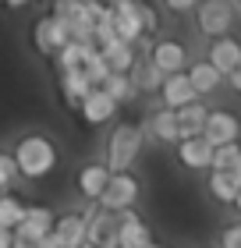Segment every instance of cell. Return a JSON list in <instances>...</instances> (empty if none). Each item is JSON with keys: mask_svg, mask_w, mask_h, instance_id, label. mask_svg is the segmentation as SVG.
Returning <instances> with one entry per match:
<instances>
[{"mask_svg": "<svg viewBox=\"0 0 241 248\" xmlns=\"http://www.w3.org/2000/svg\"><path fill=\"white\" fill-rule=\"evenodd\" d=\"M145 135H142V124L139 121H117L107 139V156H103V163L110 167V174H131L135 160L142 156L145 149Z\"/></svg>", "mask_w": 241, "mask_h": 248, "instance_id": "7a4b0ae2", "label": "cell"}, {"mask_svg": "<svg viewBox=\"0 0 241 248\" xmlns=\"http://www.w3.org/2000/svg\"><path fill=\"white\" fill-rule=\"evenodd\" d=\"M234 213H238V217H241V191H238V199H234V206H231Z\"/></svg>", "mask_w": 241, "mask_h": 248, "instance_id": "e575fe53", "label": "cell"}, {"mask_svg": "<svg viewBox=\"0 0 241 248\" xmlns=\"http://www.w3.org/2000/svg\"><path fill=\"white\" fill-rule=\"evenodd\" d=\"M53 223H57V213H53L50 206H43V202H36V206H29L25 220H21V227L15 231V238L39 248V245L53 234Z\"/></svg>", "mask_w": 241, "mask_h": 248, "instance_id": "8fae6325", "label": "cell"}, {"mask_svg": "<svg viewBox=\"0 0 241 248\" xmlns=\"http://www.w3.org/2000/svg\"><path fill=\"white\" fill-rule=\"evenodd\" d=\"M202 139L209 142L213 149L241 142V117L234 114V110H227V107H213V110H209V121H206Z\"/></svg>", "mask_w": 241, "mask_h": 248, "instance_id": "9c48e42d", "label": "cell"}, {"mask_svg": "<svg viewBox=\"0 0 241 248\" xmlns=\"http://www.w3.org/2000/svg\"><path fill=\"white\" fill-rule=\"evenodd\" d=\"M139 199H142V181H139V177H135V174H113L107 191H103V199H99V209L128 213V209L139 206Z\"/></svg>", "mask_w": 241, "mask_h": 248, "instance_id": "5b68a950", "label": "cell"}, {"mask_svg": "<svg viewBox=\"0 0 241 248\" xmlns=\"http://www.w3.org/2000/svg\"><path fill=\"white\" fill-rule=\"evenodd\" d=\"M18 163V174L25 177V181H47V177L57 170V163H61V149H57V142L50 135L43 131H29L21 135L15 142V149H11Z\"/></svg>", "mask_w": 241, "mask_h": 248, "instance_id": "6da1fadb", "label": "cell"}, {"mask_svg": "<svg viewBox=\"0 0 241 248\" xmlns=\"http://www.w3.org/2000/svg\"><path fill=\"white\" fill-rule=\"evenodd\" d=\"M142 135H145V142L149 145H174L177 149V142H181V128H177V114L174 110H163V107H156V110H149V114H142Z\"/></svg>", "mask_w": 241, "mask_h": 248, "instance_id": "ba28073f", "label": "cell"}, {"mask_svg": "<svg viewBox=\"0 0 241 248\" xmlns=\"http://www.w3.org/2000/svg\"><path fill=\"white\" fill-rule=\"evenodd\" d=\"M110 75H113V71L107 67V61H103V53L96 50L93 57H89V64H85V78H89V85H93V89H103V85H107V78H110Z\"/></svg>", "mask_w": 241, "mask_h": 248, "instance_id": "4316f807", "label": "cell"}, {"mask_svg": "<svg viewBox=\"0 0 241 248\" xmlns=\"http://www.w3.org/2000/svg\"><path fill=\"white\" fill-rule=\"evenodd\" d=\"M149 61H153L160 71L170 78V75H185L188 67H192L195 57H192V50H188L181 39L163 36V39H156V43H153V53H149Z\"/></svg>", "mask_w": 241, "mask_h": 248, "instance_id": "52a82bcc", "label": "cell"}, {"mask_svg": "<svg viewBox=\"0 0 241 248\" xmlns=\"http://www.w3.org/2000/svg\"><path fill=\"white\" fill-rule=\"evenodd\" d=\"M32 43H36V50L43 57H57L61 50L71 46V32H67V25L61 18H53L47 11V15H39L32 21Z\"/></svg>", "mask_w": 241, "mask_h": 248, "instance_id": "277c9868", "label": "cell"}, {"mask_svg": "<svg viewBox=\"0 0 241 248\" xmlns=\"http://www.w3.org/2000/svg\"><path fill=\"white\" fill-rule=\"evenodd\" d=\"M188 78H192V85H195V93H199V99H209L220 93V85L227 82V78L216 71V67L206 61V57H195L192 67H188Z\"/></svg>", "mask_w": 241, "mask_h": 248, "instance_id": "ac0fdd59", "label": "cell"}, {"mask_svg": "<svg viewBox=\"0 0 241 248\" xmlns=\"http://www.w3.org/2000/svg\"><path fill=\"white\" fill-rule=\"evenodd\" d=\"M96 53V46H82V43H71L67 50H61L53 57V67H57V75H71V71H85V64L89 57Z\"/></svg>", "mask_w": 241, "mask_h": 248, "instance_id": "603a6c76", "label": "cell"}, {"mask_svg": "<svg viewBox=\"0 0 241 248\" xmlns=\"http://www.w3.org/2000/svg\"><path fill=\"white\" fill-rule=\"evenodd\" d=\"M220 248H241V220L227 223L220 231Z\"/></svg>", "mask_w": 241, "mask_h": 248, "instance_id": "4dcf8cb0", "label": "cell"}, {"mask_svg": "<svg viewBox=\"0 0 241 248\" xmlns=\"http://www.w3.org/2000/svg\"><path fill=\"white\" fill-rule=\"evenodd\" d=\"M110 21H113L117 39L128 43V46H139V43L145 39V25H142V15H139V0H113V4H110Z\"/></svg>", "mask_w": 241, "mask_h": 248, "instance_id": "8992f818", "label": "cell"}, {"mask_svg": "<svg viewBox=\"0 0 241 248\" xmlns=\"http://www.w3.org/2000/svg\"><path fill=\"white\" fill-rule=\"evenodd\" d=\"M53 238L61 241L64 248H85L89 238V223L82 217V209H67V213H57V223H53Z\"/></svg>", "mask_w": 241, "mask_h": 248, "instance_id": "9a60e30c", "label": "cell"}, {"mask_svg": "<svg viewBox=\"0 0 241 248\" xmlns=\"http://www.w3.org/2000/svg\"><path fill=\"white\" fill-rule=\"evenodd\" d=\"M103 93H107L117 107H131V103H139V99H142V93L131 82V75H110L107 85H103Z\"/></svg>", "mask_w": 241, "mask_h": 248, "instance_id": "484cf974", "label": "cell"}, {"mask_svg": "<svg viewBox=\"0 0 241 248\" xmlns=\"http://www.w3.org/2000/svg\"><path fill=\"white\" fill-rule=\"evenodd\" d=\"M131 82H135V89H139L142 96H153V93L160 96V89H163L167 75L160 71V67H156L153 61H149V57H142V61H139V67L131 71Z\"/></svg>", "mask_w": 241, "mask_h": 248, "instance_id": "7402d4cb", "label": "cell"}, {"mask_svg": "<svg viewBox=\"0 0 241 248\" xmlns=\"http://www.w3.org/2000/svg\"><path fill=\"white\" fill-rule=\"evenodd\" d=\"M139 15H142V25H145V39H153L156 29H160V11L149 7V4H139Z\"/></svg>", "mask_w": 241, "mask_h": 248, "instance_id": "f546056e", "label": "cell"}, {"mask_svg": "<svg viewBox=\"0 0 241 248\" xmlns=\"http://www.w3.org/2000/svg\"><path fill=\"white\" fill-rule=\"evenodd\" d=\"M4 195H11V191H4V188H0V199H4Z\"/></svg>", "mask_w": 241, "mask_h": 248, "instance_id": "8d00e7d4", "label": "cell"}, {"mask_svg": "<svg viewBox=\"0 0 241 248\" xmlns=\"http://www.w3.org/2000/svg\"><path fill=\"white\" fill-rule=\"evenodd\" d=\"M174 156H177V163L185 167V170H192V174H209L216 149L206 139H185V142H177Z\"/></svg>", "mask_w": 241, "mask_h": 248, "instance_id": "4fadbf2b", "label": "cell"}, {"mask_svg": "<svg viewBox=\"0 0 241 248\" xmlns=\"http://www.w3.org/2000/svg\"><path fill=\"white\" fill-rule=\"evenodd\" d=\"M117 220H121V227H117V245L121 248H149L153 245V231H149V223L135 209L117 213Z\"/></svg>", "mask_w": 241, "mask_h": 248, "instance_id": "e0dca14e", "label": "cell"}, {"mask_svg": "<svg viewBox=\"0 0 241 248\" xmlns=\"http://www.w3.org/2000/svg\"><path fill=\"white\" fill-rule=\"evenodd\" d=\"M110 177L113 174H110V167L103 160H89V163H82V170L75 174V191L89 202V206H99V199H103V191H107Z\"/></svg>", "mask_w": 241, "mask_h": 248, "instance_id": "30bf717a", "label": "cell"}, {"mask_svg": "<svg viewBox=\"0 0 241 248\" xmlns=\"http://www.w3.org/2000/svg\"><path fill=\"white\" fill-rule=\"evenodd\" d=\"M195 29H199V36L206 43H213V39H224V36H231V29H234V21L241 18L238 15V4H227V0H206V4L195 7Z\"/></svg>", "mask_w": 241, "mask_h": 248, "instance_id": "3957f363", "label": "cell"}, {"mask_svg": "<svg viewBox=\"0 0 241 248\" xmlns=\"http://www.w3.org/2000/svg\"><path fill=\"white\" fill-rule=\"evenodd\" d=\"M117 114H121V107L113 103L103 89H93V93L85 96V103L78 107V117H82L89 128H103V124H110Z\"/></svg>", "mask_w": 241, "mask_h": 248, "instance_id": "2e32d148", "label": "cell"}, {"mask_svg": "<svg viewBox=\"0 0 241 248\" xmlns=\"http://www.w3.org/2000/svg\"><path fill=\"white\" fill-rule=\"evenodd\" d=\"M202 57L209 61L216 71H220L224 78H231L238 67H241V39L238 36H224V39H213V43H206V50H202Z\"/></svg>", "mask_w": 241, "mask_h": 248, "instance_id": "7c38bea8", "label": "cell"}, {"mask_svg": "<svg viewBox=\"0 0 241 248\" xmlns=\"http://www.w3.org/2000/svg\"><path fill=\"white\" fill-rule=\"evenodd\" d=\"M238 163H241V142L220 145V149H216V156H213V170H224V174H231Z\"/></svg>", "mask_w": 241, "mask_h": 248, "instance_id": "83f0119b", "label": "cell"}, {"mask_svg": "<svg viewBox=\"0 0 241 248\" xmlns=\"http://www.w3.org/2000/svg\"><path fill=\"white\" fill-rule=\"evenodd\" d=\"M57 85H61V99L71 110H78L85 103V96L93 93V85H89L85 71H71V75H57Z\"/></svg>", "mask_w": 241, "mask_h": 248, "instance_id": "ffe728a7", "label": "cell"}, {"mask_svg": "<svg viewBox=\"0 0 241 248\" xmlns=\"http://www.w3.org/2000/svg\"><path fill=\"white\" fill-rule=\"evenodd\" d=\"M209 103L206 99H199V103H192L185 110H177V128H181V142L185 139H202L206 131V121H209Z\"/></svg>", "mask_w": 241, "mask_h": 248, "instance_id": "d6986e66", "label": "cell"}, {"mask_svg": "<svg viewBox=\"0 0 241 248\" xmlns=\"http://www.w3.org/2000/svg\"><path fill=\"white\" fill-rule=\"evenodd\" d=\"M0 248H15V234L11 231H0Z\"/></svg>", "mask_w": 241, "mask_h": 248, "instance_id": "1f68e13d", "label": "cell"}, {"mask_svg": "<svg viewBox=\"0 0 241 248\" xmlns=\"http://www.w3.org/2000/svg\"><path fill=\"white\" fill-rule=\"evenodd\" d=\"M192 103H199V93H195L188 71H185V75H170L167 82H163V89H160V107L177 114V110H185V107H192Z\"/></svg>", "mask_w": 241, "mask_h": 248, "instance_id": "5bb4252c", "label": "cell"}, {"mask_svg": "<svg viewBox=\"0 0 241 248\" xmlns=\"http://www.w3.org/2000/svg\"><path fill=\"white\" fill-rule=\"evenodd\" d=\"M18 163H15V156H11V149H0V188L4 191H15L18 185Z\"/></svg>", "mask_w": 241, "mask_h": 248, "instance_id": "f1b7e54d", "label": "cell"}, {"mask_svg": "<svg viewBox=\"0 0 241 248\" xmlns=\"http://www.w3.org/2000/svg\"><path fill=\"white\" fill-rule=\"evenodd\" d=\"M25 213H29V202L18 195V191H11V195L0 199V231H11L15 234L21 227V220H25Z\"/></svg>", "mask_w": 241, "mask_h": 248, "instance_id": "d4e9b609", "label": "cell"}, {"mask_svg": "<svg viewBox=\"0 0 241 248\" xmlns=\"http://www.w3.org/2000/svg\"><path fill=\"white\" fill-rule=\"evenodd\" d=\"M227 82H231V89H234V93L241 96V67H238V71H234L231 78H227Z\"/></svg>", "mask_w": 241, "mask_h": 248, "instance_id": "d6a6232c", "label": "cell"}, {"mask_svg": "<svg viewBox=\"0 0 241 248\" xmlns=\"http://www.w3.org/2000/svg\"><path fill=\"white\" fill-rule=\"evenodd\" d=\"M231 177H234V181H238V188H241V163H238L234 170H231Z\"/></svg>", "mask_w": 241, "mask_h": 248, "instance_id": "836d02e7", "label": "cell"}, {"mask_svg": "<svg viewBox=\"0 0 241 248\" xmlns=\"http://www.w3.org/2000/svg\"><path fill=\"white\" fill-rule=\"evenodd\" d=\"M103 61H107V67H110V71L113 75H131L135 71V67H139V50H135V46H128V43H113V46H107V50H103Z\"/></svg>", "mask_w": 241, "mask_h": 248, "instance_id": "44dd1931", "label": "cell"}, {"mask_svg": "<svg viewBox=\"0 0 241 248\" xmlns=\"http://www.w3.org/2000/svg\"><path fill=\"white\" fill-rule=\"evenodd\" d=\"M206 191H209V199L213 202H224V206H234V199H238V181L231 174H224V170H209L206 174Z\"/></svg>", "mask_w": 241, "mask_h": 248, "instance_id": "cb8c5ba5", "label": "cell"}, {"mask_svg": "<svg viewBox=\"0 0 241 248\" xmlns=\"http://www.w3.org/2000/svg\"><path fill=\"white\" fill-rule=\"evenodd\" d=\"M149 248H167V245H160V241H153V245H149Z\"/></svg>", "mask_w": 241, "mask_h": 248, "instance_id": "d590c367", "label": "cell"}]
</instances>
